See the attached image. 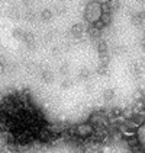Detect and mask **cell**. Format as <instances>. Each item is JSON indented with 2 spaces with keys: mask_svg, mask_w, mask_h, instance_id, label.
<instances>
[{
  "mask_svg": "<svg viewBox=\"0 0 145 153\" xmlns=\"http://www.w3.org/2000/svg\"><path fill=\"white\" fill-rule=\"evenodd\" d=\"M29 3H31V0H23V4H25V6H28Z\"/></svg>",
  "mask_w": 145,
  "mask_h": 153,
  "instance_id": "cell-8",
  "label": "cell"
},
{
  "mask_svg": "<svg viewBox=\"0 0 145 153\" xmlns=\"http://www.w3.org/2000/svg\"><path fill=\"white\" fill-rule=\"evenodd\" d=\"M52 18V12L49 10V9H44L42 12H41V19L42 21H49Z\"/></svg>",
  "mask_w": 145,
  "mask_h": 153,
  "instance_id": "cell-4",
  "label": "cell"
},
{
  "mask_svg": "<svg viewBox=\"0 0 145 153\" xmlns=\"http://www.w3.org/2000/svg\"><path fill=\"white\" fill-rule=\"evenodd\" d=\"M135 137H136V141L139 144V147L145 150V121L141 123L138 126V128L135 130Z\"/></svg>",
  "mask_w": 145,
  "mask_h": 153,
  "instance_id": "cell-3",
  "label": "cell"
},
{
  "mask_svg": "<svg viewBox=\"0 0 145 153\" xmlns=\"http://www.w3.org/2000/svg\"><path fill=\"white\" fill-rule=\"evenodd\" d=\"M94 126L93 123H81V124H77L74 127V133L78 136V137H89L92 134H94Z\"/></svg>",
  "mask_w": 145,
  "mask_h": 153,
  "instance_id": "cell-2",
  "label": "cell"
},
{
  "mask_svg": "<svg viewBox=\"0 0 145 153\" xmlns=\"http://www.w3.org/2000/svg\"><path fill=\"white\" fill-rule=\"evenodd\" d=\"M72 34L75 36H78V35H81L83 34V25H75V26H72Z\"/></svg>",
  "mask_w": 145,
  "mask_h": 153,
  "instance_id": "cell-5",
  "label": "cell"
},
{
  "mask_svg": "<svg viewBox=\"0 0 145 153\" xmlns=\"http://www.w3.org/2000/svg\"><path fill=\"white\" fill-rule=\"evenodd\" d=\"M103 12H105L103 10V3H100L99 0H90V1L86 3L83 16H84L86 22L93 26V25L99 24L102 21Z\"/></svg>",
  "mask_w": 145,
  "mask_h": 153,
  "instance_id": "cell-1",
  "label": "cell"
},
{
  "mask_svg": "<svg viewBox=\"0 0 145 153\" xmlns=\"http://www.w3.org/2000/svg\"><path fill=\"white\" fill-rule=\"evenodd\" d=\"M13 36H16V38H23L22 29H15V31H13Z\"/></svg>",
  "mask_w": 145,
  "mask_h": 153,
  "instance_id": "cell-7",
  "label": "cell"
},
{
  "mask_svg": "<svg viewBox=\"0 0 145 153\" xmlns=\"http://www.w3.org/2000/svg\"><path fill=\"white\" fill-rule=\"evenodd\" d=\"M113 96H115V94H113V91H112V89H110V91H106V92H105V99H106V101L112 99Z\"/></svg>",
  "mask_w": 145,
  "mask_h": 153,
  "instance_id": "cell-6",
  "label": "cell"
}]
</instances>
